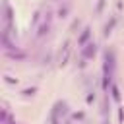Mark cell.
Instances as JSON below:
<instances>
[{
  "label": "cell",
  "instance_id": "cell-5",
  "mask_svg": "<svg viewBox=\"0 0 124 124\" xmlns=\"http://www.w3.org/2000/svg\"><path fill=\"white\" fill-rule=\"evenodd\" d=\"M114 25H116V17H110V21H108V23L105 25V29H103V35H105V37H108V35L112 33Z\"/></svg>",
  "mask_w": 124,
  "mask_h": 124
},
{
  "label": "cell",
  "instance_id": "cell-4",
  "mask_svg": "<svg viewBox=\"0 0 124 124\" xmlns=\"http://www.w3.org/2000/svg\"><path fill=\"white\" fill-rule=\"evenodd\" d=\"M48 31H50V21H46V19H45V23H43V25H39L37 37H45V35H48Z\"/></svg>",
  "mask_w": 124,
  "mask_h": 124
},
{
  "label": "cell",
  "instance_id": "cell-9",
  "mask_svg": "<svg viewBox=\"0 0 124 124\" xmlns=\"http://www.w3.org/2000/svg\"><path fill=\"white\" fill-rule=\"evenodd\" d=\"M122 120H124V112H122V110H118V122H122Z\"/></svg>",
  "mask_w": 124,
  "mask_h": 124
},
{
  "label": "cell",
  "instance_id": "cell-6",
  "mask_svg": "<svg viewBox=\"0 0 124 124\" xmlns=\"http://www.w3.org/2000/svg\"><path fill=\"white\" fill-rule=\"evenodd\" d=\"M68 12H70V4L60 6V10H58V17H66V16H68Z\"/></svg>",
  "mask_w": 124,
  "mask_h": 124
},
{
  "label": "cell",
  "instance_id": "cell-1",
  "mask_svg": "<svg viewBox=\"0 0 124 124\" xmlns=\"http://www.w3.org/2000/svg\"><path fill=\"white\" fill-rule=\"evenodd\" d=\"M114 66H116V54H114L112 48H108L105 52V83H103L105 89H108V85H112L110 79H112V74H114Z\"/></svg>",
  "mask_w": 124,
  "mask_h": 124
},
{
  "label": "cell",
  "instance_id": "cell-7",
  "mask_svg": "<svg viewBox=\"0 0 124 124\" xmlns=\"http://www.w3.org/2000/svg\"><path fill=\"white\" fill-rule=\"evenodd\" d=\"M110 93H112V99H114V101L118 103V101H120V91H118V87H116L114 83L110 85Z\"/></svg>",
  "mask_w": 124,
  "mask_h": 124
},
{
  "label": "cell",
  "instance_id": "cell-8",
  "mask_svg": "<svg viewBox=\"0 0 124 124\" xmlns=\"http://www.w3.org/2000/svg\"><path fill=\"white\" fill-rule=\"evenodd\" d=\"M23 93H25V95H33V93H35V89H33V87H31V89H25V91H23Z\"/></svg>",
  "mask_w": 124,
  "mask_h": 124
},
{
  "label": "cell",
  "instance_id": "cell-3",
  "mask_svg": "<svg viewBox=\"0 0 124 124\" xmlns=\"http://www.w3.org/2000/svg\"><path fill=\"white\" fill-rule=\"evenodd\" d=\"M89 37H91V29H89V27H85V29L81 31V35L78 37V45H79V46H83V45L87 43V39H89Z\"/></svg>",
  "mask_w": 124,
  "mask_h": 124
},
{
  "label": "cell",
  "instance_id": "cell-2",
  "mask_svg": "<svg viewBox=\"0 0 124 124\" xmlns=\"http://www.w3.org/2000/svg\"><path fill=\"white\" fill-rule=\"evenodd\" d=\"M95 52H97V45H95V43H87V45L83 46V50H81V56L87 60V58L95 56Z\"/></svg>",
  "mask_w": 124,
  "mask_h": 124
},
{
  "label": "cell",
  "instance_id": "cell-10",
  "mask_svg": "<svg viewBox=\"0 0 124 124\" xmlns=\"http://www.w3.org/2000/svg\"><path fill=\"white\" fill-rule=\"evenodd\" d=\"M6 81H8V83H16V79H14V78H10V76H6Z\"/></svg>",
  "mask_w": 124,
  "mask_h": 124
}]
</instances>
